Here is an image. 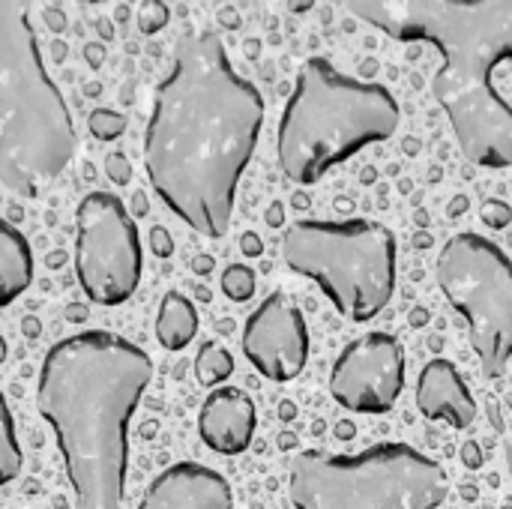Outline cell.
Masks as SVG:
<instances>
[{
  "instance_id": "cell-1",
  "label": "cell",
  "mask_w": 512,
  "mask_h": 509,
  "mask_svg": "<svg viewBox=\"0 0 512 509\" xmlns=\"http://www.w3.org/2000/svg\"><path fill=\"white\" fill-rule=\"evenodd\" d=\"M261 126L264 99L231 66L219 33H183L144 126L153 192L201 237H225Z\"/></svg>"
},
{
  "instance_id": "cell-2",
  "label": "cell",
  "mask_w": 512,
  "mask_h": 509,
  "mask_svg": "<svg viewBox=\"0 0 512 509\" xmlns=\"http://www.w3.org/2000/svg\"><path fill=\"white\" fill-rule=\"evenodd\" d=\"M153 378L147 351L87 330L51 345L36 384V411L51 426L75 509H120L129 423Z\"/></svg>"
},
{
  "instance_id": "cell-3",
  "label": "cell",
  "mask_w": 512,
  "mask_h": 509,
  "mask_svg": "<svg viewBox=\"0 0 512 509\" xmlns=\"http://www.w3.org/2000/svg\"><path fill=\"white\" fill-rule=\"evenodd\" d=\"M345 9L399 42L438 48L444 66L432 93L465 159L492 171L510 168L512 105L498 93L495 72L512 63V0H351Z\"/></svg>"
},
{
  "instance_id": "cell-4",
  "label": "cell",
  "mask_w": 512,
  "mask_h": 509,
  "mask_svg": "<svg viewBox=\"0 0 512 509\" xmlns=\"http://www.w3.org/2000/svg\"><path fill=\"white\" fill-rule=\"evenodd\" d=\"M75 150V123L45 69L30 6L0 0V183L18 198H39Z\"/></svg>"
},
{
  "instance_id": "cell-5",
  "label": "cell",
  "mask_w": 512,
  "mask_h": 509,
  "mask_svg": "<svg viewBox=\"0 0 512 509\" xmlns=\"http://www.w3.org/2000/svg\"><path fill=\"white\" fill-rule=\"evenodd\" d=\"M396 129L399 102L384 84L345 75L327 57H309L279 120V165L288 180L312 186Z\"/></svg>"
},
{
  "instance_id": "cell-6",
  "label": "cell",
  "mask_w": 512,
  "mask_h": 509,
  "mask_svg": "<svg viewBox=\"0 0 512 509\" xmlns=\"http://www.w3.org/2000/svg\"><path fill=\"white\" fill-rule=\"evenodd\" d=\"M288 489L297 509H438L450 480L414 447L378 444L357 456L297 453Z\"/></svg>"
},
{
  "instance_id": "cell-7",
  "label": "cell",
  "mask_w": 512,
  "mask_h": 509,
  "mask_svg": "<svg viewBox=\"0 0 512 509\" xmlns=\"http://www.w3.org/2000/svg\"><path fill=\"white\" fill-rule=\"evenodd\" d=\"M285 264L312 279L351 321L378 318L396 291V237L372 219H303L285 231Z\"/></svg>"
},
{
  "instance_id": "cell-8",
  "label": "cell",
  "mask_w": 512,
  "mask_h": 509,
  "mask_svg": "<svg viewBox=\"0 0 512 509\" xmlns=\"http://www.w3.org/2000/svg\"><path fill=\"white\" fill-rule=\"evenodd\" d=\"M438 285L462 315L489 378L512 360V261L480 234H456L438 255Z\"/></svg>"
},
{
  "instance_id": "cell-9",
  "label": "cell",
  "mask_w": 512,
  "mask_h": 509,
  "mask_svg": "<svg viewBox=\"0 0 512 509\" xmlns=\"http://www.w3.org/2000/svg\"><path fill=\"white\" fill-rule=\"evenodd\" d=\"M141 243L132 216L111 192H90L75 210V273L96 306L126 303L141 282Z\"/></svg>"
},
{
  "instance_id": "cell-10",
  "label": "cell",
  "mask_w": 512,
  "mask_h": 509,
  "mask_svg": "<svg viewBox=\"0 0 512 509\" xmlns=\"http://www.w3.org/2000/svg\"><path fill=\"white\" fill-rule=\"evenodd\" d=\"M405 387V354L396 336L354 339L333 363L330 393L354 414H390Z\"/></svg>"
},
{
  "instance_id": "cell-11",
  "label": "cell",
  "mask_w": 512,
  "mask_h": 509,
  "mask_svg": "<svg viewBox=\"0 0 512 509\" xmlns=\"http://www.w3.org/2000/svg\"><path fill=\"white\" fill-rule=\"evenodd\" d=\"M246 360L273 384L294 381L309 360V330L303 312L282 294L273 291L243 327Z\"/></svg>"
},
{
  "instance_id": "cell-12",
  "label": "cell",
  "mask_w": 512,
  "mask_h": 509,
  "mask_svg": "<svg viewBox=\"0 0 512 509\" xmlns=\"http://www.w3.org/2000/svg\"><path fill=\"white\" fill-rule=\"evenodd\" d=\"M138 509H234V495L222 474L180 462L147 486Z\"/></svg>"
},
{
  "instance_id": "cell-13",
  "label": "cell",
  "mask_w": 512,
  "mask_h": 509,
  "mask_svg": "<svg viewBox=\"0 0 512 509\" xmlns=\"http://www.w3.org/2000/svg\"><path fill=\"white\" fill-rule=\"evenodd\" d=\"M201 441L219 456H240L255 435V402L237 387H222L207 396L198 414Z\"/></svg>"
},
{
  "instance_id": "cell-14",
  "label": "cell",
  "mask_w": 512,
  "mask_h": 509,
  "mask_svg": "<svg viewBox=\"0 0 512 509\" xmlns=\"http://www.w3.org/2000/svg\"><path fill=\"white\" fill-rule=\"evenodd\" d=\"M417 408L426 420L468 429L477 420V402L462 372L450 360H432L423 366L417 381Z\"/></svg>"
},
{
  "instance_id": "cell-15",
  "label": "cell",
  "mask_w": 512,
  "mask_h": 509,
  "mask_svg": "<svg viewBox=\"0 0 512 509\" xmlns=\"http://www.w3.org/2000/svg\"><path fill=\"white\" fill-rule=\"evenodd\" d=\"M33 279V252L27 237L0 219V309L15 303Z\"/></svg>"
},
{
  "instance_id": "cell-16",
  "label": "cell",
  "mask_w": 512,
  "mask_h": 509,
  "mask_svg": "<svg viewBox=\"0 0 512 509\" xmlns=\"http://www.w3.org/2000/svg\"><path fill=\"white\" fill-rule=\"evenodd\" d=\"M198 333V312L195 303L177 291H168L159 303L156 315V339L165 351H183Z\"/></svg>"
},
{
  "instance_id": "cell-17",
  "label": "cell",
  "mask_w": 512,
  "mask_h": 509,
  "mask_svg": "<svg viewBox=\"0 0 512 509\" xmlns=\"http://www.w3.org/2000/svg\"><path fill=\"white\" fill-rule=\"evenodd\" d=\"M21 465H24V456H21L18 438H15V423H12L9 405L0 393V486L12 483L21 474Z\"/></svg>"
},
{
  "instance_id": "cell-18",
  "label": "cell",
  "mask_w": 512,
  "mask_h": 509,
  "mask_svg": "<svg viewBox=\"0 0 512 509\" xmlns=\"http://www.w3.org/2000/svg\"><path fill=\"white\" fill-rule=\"evenodd\" d=\"M231 375H234V357H231L222 345L207 342V345L198 351V357H195V378H198L204 387H219V384H225Z\"/></svg>"
},
{
  "instance_id": "cell-19",
  "label": "cell",
  "mask_w": 512,
  "mask_h": 509,
  "mask_svg": "<svg viewBox=\"0 0 512 509\" xmlns=\"http://www.w3.org/2000/svg\"><path fill=\"white\" fill-rule=\"evenodd\" d=\"M222 294L234 303H246L255 294V273L246 264H231L222 273Z\"/></svg>"
},
{
  "instance_id": "cell-20",
  "label": "cell",
  "mask_w": 512,
  "mask_h": 509,
  "mask_svg": "<svg viewBox=\"0 0 512 509\" xmlns=\"http://www.w3.org/2000/svg\"><path fill=\"white\" fill-rule=\"evenodd\" d=\"M87 129L99 141H114V138H120L126 132V117L120 111H111V108H96L87 117Z\"/></svg>"
},
{
  "instance_id": "cell-21",
  "label": "cell",
  "mask_w": 512,
  "mask_h": 509,
  "mask_svg": "<svg viewBox=\"0 0 512 509\" xmlns=\"http://www.w3.org/2000/svg\"><path fill=\"white\" fill-rule=\"evenodd\" d=\"M480 219L492 231H504L512 222V207L507 201H501V198H486L483 201V210H480Z\"/></svg>"
},
{
  "instance_id": "cell-22",
  "label": "cell",
  "mask_w": 512,
  "mask_h": 509,
  "mask_svg": "<svg viewBox=\"0 0 512 509\" xmlns=\"http://www.w3.org/2000/svg\"><path fill=\"white\" fill-rule=\"evenodd\" d=\"M168 6L165 3H156V0H150V3H144L141 6V15H138V27H141V33H159L165 24H168Z\"/></svg>"
},
{
  "instance_id": "cell-23",
  "label": "cell",
  "mask_w": 512,
  "mask_h": 509,
  "mask_svg": "<svg viewBox=\"0 0 512 509\" xmlns=\"http://www.w3.org/2000/svg\"><path fill=\"white\" fill-rule=\"evenodd\" d=\"M105 171H108V180L117 183V186H126L132 180V165L123 153H111L105 159Z\"/></svg>"
},
{
  "instance_id": "cell-24",
  "label": "cell",
  "mask_w": 512,
  "mask_h": 509,
  "mask_svg": "<svg viewBox=\"0 0 512 509\" xmlns=\"http://www.w3.org/2000/svg\"><path fill=\"white\" fill-rule=\"evenodd\" d=\"M150 249H153L156 258H171L174 255V240H171V234L162 225L150 228Z\"/></svg>"
},
{
  "instance_id": "cell-25",
  "label": "cell",
  "mask_w": 512,
  "mask_h": 509,
  "mask_svg": "<svg viewBox=\"0 0 512 509\" xmlns=\"http://www.w3.org/2000/svg\"><path fill=\"white\" fill-rule=\"evenodd\" d=\"M459 459H462V465H465L468 471H480V468H483V462H486L483 447H480L477 441H465V447H462Z\"/></svg>"
},
{
  "instance_id": "cell-26",
  "label": "cell",
  "mask_w": 512,
  "mask_h": 509,
  "mask_svg": "<svg viewBox=\"0 0 512 509\" xmlns=\"http://www.w3.org/2000/svg\"><path fill=\"white\" fill-rule=\"evenodd\" d=\"M240 252H243L246 258H261V255H264V240H261L255 231H246V234L240 237Z\"/></svg>"
},
{
  "instance_id": "cell-27",
  "label": "cell",
  "mask_w": 512,
  "mask_h": 509,
  "mask_svg": "<svg viewBox=\"0 0 512 509\" xmlns=\"http://www.w3.org/2000/svg\"><path fill=\"white\" fill-rule=\"evenodd\" d=\"M264 222H267L270 228H282V225H285V207H282L279 201H273V204L267 207V213H264Z\"/></svg>"
},
{
  "instance_id": "cell-28",
  "label": "cell",
  "mask_w": 512,
  "mask_h": 509,
  "mask_svg": "<svg viewBox=\"0 0 512 509\" xmlns=\"http://www.w3.org/2000/svg\"><path fill=\"white\" fill-rule=\"evenodd\" d=\"M192 270H195L198 276L213 273V258H210V255H198V258H192Z\"/></svg>"
},
{
  "instance_id": "cell-29",
  "label": "cell",
  "mask_w": 512,
  "mask_h": 509,
  "mask_svg": "<svg viewBox=\"0 0 512 509\" xmlns=\"http://www.w3.org/2000/svg\"><path fill=\"white\" fill-rule=\"evenodd\" d=\"M465 210H468V198H465V195H456V198L450 201V210H447V216H450V219H459Z\"/></svg>"
},
{
  "instance_id": "cell-30",
  "label": "cell",
  "mask_w": 512,
  "mask_h": 509,
  "mask_svg": "<svg viewBox=\"0 0 512 509\" xmlns=\"http://www.w3.org/2000/svg\"><path fill=\"white\" fill-rule=\"evenodd\" d=\"M429 318H432V315H429V309H423V306H420V309H414V312L408 315L411 327H426V324H429Z\"/></svg>"
},
{
  "instance_id": "cell-31",
  "label": "cell",
  "mask_w": 512,
  "mask_h": 509,
  "mask_svg": "<svg viewBox=\"0 0 512 509\" xmlns=\"http://www.w3.org/2000/svg\"><path fill=\"white\" fill-rule=\"evenodd\" d=\"M132 210H135V216H147L150 207H147V195L144 192H135L132 195Z\"/></svg>"
},
{
  "instance_id": "cell-32",
  "label": "cell",
  "mask_w": 512,
  "mask_h": 509,
  "mask_svg": "<svg viewBox=\"0 0 512 509\" xmlns=\"http://www.w3.org/2000/svg\"><path fill=\"white\" fill-rule=\"evenodd\" d=\"M279 417H282V423H291V420L297 417V405H294L291 399H285V402L279 405Z\"/></svg>"
},
{
  "instance_id": "cell-33",
  "label": "cell",
  "mask_w": 512,
  "mask_h": 509,
  "mask_svg": "<svg viewBox=\"0 0 512 509\" xmlns=\"http://www.w3.org/2000/svg\"><path fill=\"white\" fill-rule=\"evenodd\" d=\"M375 72H378V60H375V57H366V60L360 63V75H363V81H366V78H372Z\"/></svg>"
},
{
  "instance_id": "cell-34",
  "label": "cell",
  "mask_w": 512,
  "mask_h": 509,
  "mask_svg": "<svg viewBox=\"0 0 512 509\" xmlns=\"http://www.w3.org/2000/svg\"><path fill=\"white\" fill-rule=\"evenodd\" d=\"M354 435H357L354 423H339V426H336V438H342V441H351Z\"/></svg>"
},
{
  "instance_id": "cell-35",
  "label": "cell",
  "mask_w": 512,
  "mask_h": 509,
  "mask_svg": "<svg viewBox=\"0 0 512 509\" xmlns=\"http://www.w3.org/2000/svg\"><path fill=\"white\" fill-rule=\"evenodd\" d=\"M219 21H222L225 27H240V18H237V12H234V9H222Z\"/></svg>"
},
{
  "instance_id": "cell-36",
  "label": "cell",
  "mask_w": 512,
  "mask_h": 509,
  "mask_svg": "<svg viewBox=\"0 0 512 509\" xmlns=\"http://www.w3.org/2000/svg\"><path fill=\"white\" fill-rule=\"evenodd\" d=\"M375 180H378V168H372V165H369V168H363V171H360V183H363V186H372Z\"/></svg>"
},
{
  "instance_id": "cell-37",
  "label": "cell",
  "mask_w": 512,
  "mask_h": 509,
  "mask_svg": "<svg viewBox=\"0 0 512 509\" xmlns=\"http://www.w3.org/2000/svg\"><path fill=\"white\" fill-rule=\"evenodd\" d=\"M432 234H426V231H417V237H414V246H420V249H432Z\"/></svg>"
},
{
  "instance_id": "cell-38",
  "label": "cell",
  "mask_w": 512,
  "mask_h": 509,
  "mask_svg": "<svg viewBox=\"0 0 512 509\" xmlns=\"http://www.w3.org/2000/svg\"><path fill=\"white\" fill-rule=\"evenodd\" d=\"M291 204H294L297 210H306V207H309V195H306V192H294Z\"/></svg>"
},
{
  "instance_id": "cell-39",
  "label": "cell",
  "mask_w": 512,
  "mask_h": 509,
  "mask_svg": "<svg viewBox=\"0 0 512 509\" xmlns=\"http://www.w3.org/2000/svg\"><path fill=\"white\" fill-rule=\"evenodd\" d=\"M279 447H282V450H294V447H297V438H294L291 432H285V435H279Z\"/></svg>"
},
{
  "instance_id": "cell-40",
  "label": "cell",
  "mask_w": 512,
  "mask_h": 509,
  "mask_svg": "<svg viewBox=\"0 0 512 509\" xmlns=\"http://www.w3.org/2000/svg\"><path fill=\"white\" fill-rule=\"evenodd\" d=\"M216 330H219V333H225V336H228V333H231V330H234V321H231V318H225V321H219V324H216Z\"/></svg>"
},
{
  "instance_id": "cell-41",
  "label": "cell",
  "mask_w": 512,
  "mask_h": 509,
  "mask_svg": "<svg viewBox=\"0 0 512 509\" xmlns=\"http://www.w3.org/2000/svg\"><path fill=\"white\" fill-rule=\"evenodd\" d=\"M336 207H339V210H345V213H348V210H351V207H354V201H351V198H348V195H345V198H336Z\"/></svg>"
},
{
  "instance_id": "cell-42",
  "label": "cell",
  "mask_w": 512,
  "mask_h": 509,
  "mask_svg": "<svg viewBox=\"0 0 512 509\" xmlns=\"http://www.w3.org/2000/svg\"><path fill=\"white\" fill-rule=\"evenodd\" d=\"M258 48H261V45H258V39L246 42V54H249V57H258Z\"/></svg>"
},
{
  "instance_id": "cell-43",
  "label": "cell",
  "mask_w": 512,
  "mask_h": 509,
  "mask_svg": "<svg viewBox=\"0 0 512 509\" xmlns=\"http://www.w3.org/2000/svg\"><path fill=\"white\" fill-rule=\"evenodd\" d=\"M417 150H420V144L414 138H405V153H417Z\"/></svg>"
},
{
  "instance_id": "cell-44",
  "label": "cell",
  "mask_w": 512,
  "mask_h": 509,
  "mask_svg": "<svg viewBox=\"0 0 512 509\" xmlns=\"http://www.w3.org/2000/svg\"><path fill=\"white\" fill-rule=\"evenodd\" d=\"M291 9L294 12H306V9H312V3H291Z\"/></svg>"
},
{
  "instance_id": "cell-45",
  "label": "cell",
  "mask_w": 512,
  "mask_h": 509,
  "mask_svg": "<svg viewBox=\"0 0 512 509\" xmlns=\"http://www.w3.org/2000/svg\"><path fill=\"white\" fill-rule=\"evenodd\" d=\"M507 468H510V474H512V438L507 441Z\"/></svg>"
},
{
  "instance_id": "cell-46",
  "label": "cell",
  "mask_w": 512,
  "mask_h": 509,
  "mask_svg": "<svg viewBox=\"0 0 512 509\" xmlns=\"http://www.w3.org/2000/svg\"><path fill=\"white\" fill-rule=\"evenodd\" d=\"M465 498H468V501H474V498H477V489H474V486H468V489H465Z\"/></svg>"
},
{
  "instance_id": "cell-47",
  "label": "cell",
  "mask_w": 512,
  "mask_h": 509,
  "mask_svg": "<svg viewBox=\"0 0 512 509\" xmlns=\"http://www.w3.org/2000/svg\"><path fill=\"white\" fill-rule=\"evenodd\" d=\"M3 360H6V339L0 336V363H3Z\"/></svg>"
},
{
  "instance_id": "cell-48",
  "label": "cell",
  "mask_w": 512,
  "mask_h": 509,
  "mask_svg": "<svg viewBox=\"0 0 512 509\" xmlns=\"http://www.w3.org/2000/svg\"><path fill=\"white\" fill-rule=\"evenodd\" d=\"M27 333H30V336H36V333H39V330H36V321H27Z\"/></svg>"
},
{
  "instance_id": "cell-49",
  "label": "cell",
  "mask_w": 512,
  "mask_h": 509,
  "mask_svg": "<svg viewBox=\"0 0 512 509\" xmlns=\"http://www.w3.org/2000/svg\"><path fill=\"white\" fill-rule=\"evenodd\" d=\"M507 408H510V411H512V393H510V396H507Z\"/></svg>"
}]
</instances>
